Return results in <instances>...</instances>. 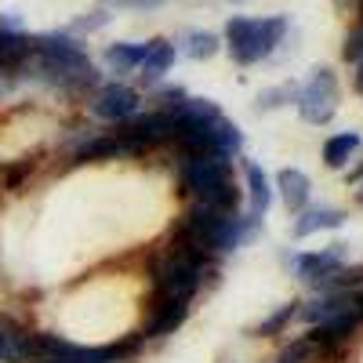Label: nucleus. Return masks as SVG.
Segmentation results:
<instances>
[{
    "label": "nucleus",
    "mask_w": 363,
    "mask_h": 363,
    "mask_svg": "<svg viewBox=\"0 0 363 363\" xmlns=\"http://www.w3.org/2000/svg\"><path fill=\"white\" fill-rule=\"evenodd\" d=\"M167 113L174 116L171 142H178L182 153H196V157L218 153V157L233 160L240 149H244V135H240V128L211 99H186L182 95Z\"/></svg>",
    "instance_id": "f257e3e1"
},
{
    "label": "nucleus",
    "mask_w": 363,
    "mask_h": 363,
    "mask_svg": "<svg viewBox=\"0 0 363 363\" xmlns=\"http://www.w3.org/2000/svg\"><path fill=\"white\" fill-rule=\"evenodd\" d=\"M258 225H262V218H255V215H225V211L193 203L186 215H182V229H178L174 240H182V244H189L203 255L236 251L258 233Z\"/></svg>",
    "instance_id": "f03ea898"
},
{
    "label": "nucleus",
    "mask_w": 363,
    "mask_h": 363,
    "mask_svg": "<svg viewBox=\"0 0 363 363\" xmlns=\"http://www.w3.org/2000/svg\"><path fill=\"white\" fill-rule=\"evenodd\" d=\"M178 178H182V186H186V193H189L196 203L215 207V211H225V215H236L240 189H236L229 157H218V153H207V157L182 153V160H178Z\"/></svg>",
    "instance_id": "7ed1b4c3"
},
{
    "label": "nucleus",
    "mask_w": 363,
    "mask_h": 363,
    "mask_svg": "<svg viewBox=\"0 0 363 363\" xmlns=\"http://www.w3.org/2000/svg\"><path fill=\"white\" fill-rule=\"evenodd\" d=\"M29 58H37V69L48 84L58 87H84L95 80V69H91L87 51L66 37V33H44V37H29Z\"/></svg>",
    "instance_id": "20e7f679"
},
{
    "label": "nucleus",
    "mask_w": 363,
    "mask_h": 363,
    "mask_svg": "<svg viewBox=\"0 0 363 363\" xmlns=\"http://www.w3.org/2000/svg\"><path fill=\"white\" fill-rule=\"evenodd\" d=\"M203 265H207V255L174 240L171 251L157 262L153 269V291L157 298H171V301H189L196 291H200V280H203Z\"/></svg>",
    "instance_id": "39448f33"
},
{
    "label": "nucleus",
    "mask_w": 363,
    "mask_h": 363,
    "mask_svg": "<svg viewBox=\"0 0 363 363\" xmlns=\"http://www.w3.org/2000/svg\"><path fill=\"white\" fill-rule=\"evenodd\" d=\"M287 37V18L284 15H269V18H229L225 26V40H229V55L240 66H255L262 58H269L277 51V44H284Z\"/></svg>",
    "instance_id": "423d86ee"
},
{
    "label": "nucleus",
    "mask_w": 363,
    "mask_h": 363,
    "mask_svg": "<svg viewBox=\"0 0 363 363\" xmlns=\"http://www.w3.org/2000/svg\"><path fill=\"white\" fill-rule=\"evenodd\" d=\"M138 342L142 335L131 342H120V345H77L69 338L37 330V335H29V359H37V363H120L138 349Z\"/></svg>",
    "instance_id": "0eeeda50"
},
{
    "label": "nucleus",
    "mask_w": 363,
    "mask_h": 363,
    "mask_svg": "<svg viewBox=\"0 0 363 363\" xmlns=\"http://www.w3.org/2000/svg\"><path fill=\"white\" fill-rule=\"evenodd\" d=\"M294 102H298V113H301L306 124H313V128L327 124V120L338 113V80H335V73H330L327 66L313 69V77L294 91Z\"/></svg>",
    "instance_id": "6e6552de"
},
{
    "label": "nucleus",
    "mask_w": 363,
    "mask_h": 363,
    "mask_svg": "<svg viewBox=\"0 0 363 363\" xmlns=\"http://www.w3.org/2000/svg\"><path fill=\"white\" fill-rule=\"evenodd\" d=\"M113 135L128 145V153H142V149H153V145H160V142H171V135H174V116H171L167 109L145 113V116H131V120H124V124H116Z\"/></svg>",
    "instance_id": "1a4fd4ad"
},
{
    "label": "nucleus",
    "mask_w": 363,
    "mask_h": 363,
    "mask_svg": "<svg viewBox=\"0 0 363 363\" xmlns=\"http://www.w3.org/2000/svg\"><path fill=\"white\" fill-rule=\"evenodd\" d=\"M91 113L109 124H124V120L138 116V91H131L128 84H106L91 99Z\"/></svg>",
    "instance_id": "9d476101"
},
{
    "label": "nucleus",
    "mask_w": 363,
    "mask_h": 363,
    "mask_svg": "<svg viewBox=\"0 0 363 363\" xmlns=\"http://www.w3.org/2000/svg\"><path fill=\"white\" fill-rule=\"evenodd\" d=\"M189 316V301H171V298H153L149 306V320H145V330L142 338H164V335H174V330L186 323Z\"/></svg>",
    "instance_id": "9b49d317"
},
{
    "label": "nucleus",
    "mask_w": 363,
    "mask_h": 363,
    "mask_svg": "<svg viewBox=\"0 0 363 363\" xmlns=\"http://www.w3.org/2000/svg\"><path fill=\"white\" fill-rule=\"evenodd\" d=\"M345 244H330L327 251H313V255H294V269L301 272V280L309 284H320L323 277H330V272H338L345 265Z\"/></svg>",
    "instance_id": "f8f14e48"
},
{
    "label": "nucleus",
    "mask_w": 363,
    "mask_h": 363,
    "mask_svg": "<svg viewBox=\"0 0 363 363\" xmlns=\"http://www.w3.org/2000/svg\"><path fill=\"white\" fill-rule=\"evenodd\" d=\"M338 225H345V211H342V207H327V203H320V207H301L298 218H294V236L306 240V236H313V233L338 229Z\"/></svg>",
    "instance_id": "ddd939ff"
},
{
    "label": "nucleus",
    "mask_w": 363,
    "mask_h": 363,
    "mask_svg": "<svg viewBox=\"0 0 363 363\" xmlns=\"http://www.w3.org/2000/svg\"><path fill=\"white\" fill-rule=\"evenodd\" d=\"M277 189H280V200L284 207L291 211V215H298L301 207H309V196H313V182L306 171H298V167H284L277 174Z\"/></svg>",
    "instance_id": "4468645a"
},
{
    "label": "nucleus",
    "mask_w": 363,
    "mask_h": 363,
    "mask_svg": "<svg viewBox=\"0 0 363 363\" xmlns=\"http://www.w3.org/2000/svg\"><path fill=\"white\" fill-rule=\"evenodd\" d=\"M363 149V138L356 131H342V135H330L323 142V164L330 171H349V160Z\"/></svg>",
    "instance_id": "2eb2a0df"
},
{
    "label": "nucleus",
    "mask_w": 363,
    "mask_h": 363,
    "mask_svg": "<svg viewBox=\"0 0 363 363\" xmlns=\"http://www.w3.org/2000/svg\"><path fill=\"white\" fill-rule=\"evenodd\" d=\"M0 363H29V335L4 316H0Z\"/></svg>",
    "instance_id": "dca6fc26"
},
{
    "label": "nucleus",
    "mask_w": 363,
    "mask_h": 363,
    "mask_svg": "<svg viewBox=\"0 0 363 363\" xmlns=\"http://www.w3.org/2000/svg\"><path fill=\"white\" fill-rule=\"evenodd\" d=\"M171 62H174V44H167V40H149L138 73H142L145 80H160V77L171 69Z\"/></svg>",
    "instance_id": "f3484780"
},
{
    "label": "nucleus",
    "mask_w": 363,
    "mask_h": 363,
    "mask_svg": "<svg viewBox=\"0 0 363 363\" xmlns=\"http://www.w3.org/2000/svg\"><path fill=\"white\" fill-rule=\"evenodd\" d=\"M247 196H251V211H247V215L262 218L269 211V203H272V189H269V178H265V171L258 164H247Z\"/></svg>",
    "instance_id": "a211bd4d"
},
{
    "label": "nucleus",
    "mask_w": 363,
    "mask_h": 363,
    "mask_svg": "<svg viewBox=\"0 0 363 363\" xmlns=\"http://www.w3.org/2000/svg\"><path fill=\"white\" fill-rule=\"evenodd\" d=\"M116 157H131V153H128V145L120 142L116 135L91 138V142L80 145V153H77V160H116Z\"/></svg>",
    "instance_id": "6ab92c4d"
},
{
    "label": "nucleus",
    "mask_w": 363,
    "mask_h": 363,
    "mask_svg": "<svg viewBox=\"0 0 363 363\" xmlns=\"http://www.w3.org/2000/svg\"><path fill=\"white\" fill-rule=\"evenodd\" d=\"M145 48H149V44H113V48L106 51V66L116 69V73H131V69L142 66Z\"/></svg>",
    "instance_id": "aec40b11"
},
{
    "label": "nucleus",
    "mask_w": 363,
    "mask_h": 363,
    "mask_svg": "<svg viewBox=\"0 0 363 363\" xmlns=\"http://www.w3.org/2000/svg\"><path fill=\"white\" fill-rule=\"evenodd\" d=\"M182 51H186L189 58H211L218 51V37L215 33H200V29H193V33L182 37Z\"/></svg>",
    "instance_id": "412c9836"
},
{
    "label": "nucleus",
    "mask_w": 363,
    "mask_h": 363,
    "mask_svg": "<svg viewBox=\"0 0 363 363\" xmlns=\"http://www.w3.org/2000/svg\"><path fill=\"white\" fill-rule=\"evenodd\" d=\"M316 352H320V345H316L309 335H301V338H294V342L280 352V359H277V363H309Z\"/></svg>",
    "instance_id": "4be33fe9"
},
{
    "label": "nucleus",
    "mask_w": 363,
    "mask_h": 363,
    "mask_svg": "<svg viewBox=\"0 0 363 363\" xmlns=\"http://www.w3.org/2000/svg\"><path fill=\"white\" fill-rule=\"evenodd\" d=\"M294 313H298L294 306H284L280 313H272L265 323H258V335H277V330H280L284 323H291V316H294Z\"/></svg>",
    "instance_id": "5701e85b"
},
{
    "label": "nucleus",
    "mask_w": 363,
    "mask_h": 363,
    "mask_svg": "<svg viewBox=\"0 0 363 363\" xmlns=\"http://www.w3.org/2000/svg\"><path fill=\"white\" fill-rule=\"evenodd\" d=\"M116 4H128V8H157L160 0H116Z\"/></svg>",
    "instance_id": "b1692460"
},
{
    "label": "nucleus",
    "mask_w": 363,
    "mask_h": 363,
    "mask_svg": "<svg viewBox=\"0 0 363 363\" xmlns=\"http://www.w3.org/2000/svg\"><path fill=\"white\" fill-rule=\"evenodd\" d=\"M345 178H349V182H359V178H363V157H359V164H356L352 171H345Z\"/></svg>",
    "instance_id": "393cba45"
},
{
    "label": "nucleus",
    "mask_w": 363,
    "mask_h": 363,
    "mask_svg": "<svg viewBox=\"0 0 363 363\" xmlns=\"http://www.w3.org/2000/svg\"><path fill=\"white\" fill-rule=\"evenodd\" d=\"M356 62H359V73H356V87H359V91H363V55H359V58H356Z\"/></svg>",
    "instance_id": "a878e982"
},
{
    "label": "nucleus",
    "mask_w": 363,
    "mask_h": 363,
    "mask_svg": "<svg viewBox=\"0 0 363 363\" xmlns=\"http://www.w3.org/2000/svg\"><path fill=\"white\" fill-rule=\"evenodd\" d=\"M359 203H363V189H359Z\"/></svg>",
    "instance_id": "bb28decb"
}]
</instances>
